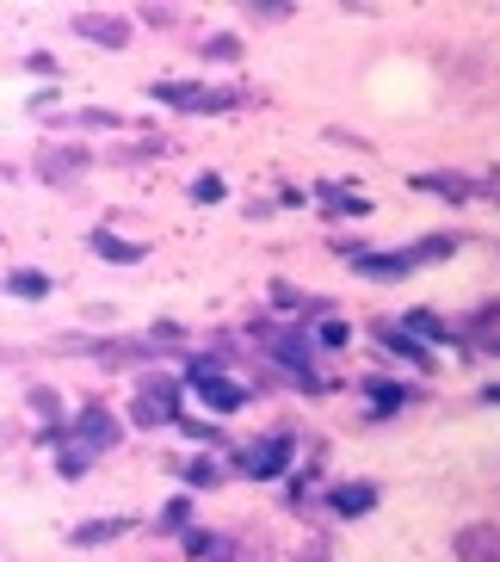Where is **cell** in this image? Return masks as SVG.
Segmentation results:
<instances>
[{
    "instance_id": "obj_35",
    "label": "cell",
    "mask_w": 500,
    "mask_h": 562,
    "mask_svg": "<svg viewBox=\"0 0 500 562\" xmlns=\"http://www.w3.org/2000/svg\"><path fill=\"white\" fill-rule=\"evenodd\" d=\"M25 75H32V81H56V75H63V63H56L50 50H32V56H25Z\"/></svg>"
},
{
    "instance_id": "obj_18",
    "label": "cell",
    "mask_w": 500,
    "mask_h": 562,
    "mask_svg": "<svg viewBox=\"0 0 500 562\" xmlns=\"http://www.w3.org/2000/svg\"><path fill=\"white\" fill-rule=\"evenodd\" d=\"M377 340H384L389 359L414 364V371H439V364H433V347H420V340H414L408 328H401V322H377Z\"/></svg>"
},
{
    "instance_id": "obj_17",
    "label": "cell",
    "mask_w": 500,
    "mask_h": 562,
    "mask_svg": "<svg viewBox=\"0 0 500 562\" xmlns=\"http://www.w3.org/2000/svg\"><path fill=\"white\" fill-rule=\"evenodd\" d=\"M50 131H124V124H136V117H124L117 105H75V112H56L44 117Z\"/></svg>"
},
{
    "instance_id": "obj_39",
    "label": "cell",
    "mask_w": 500,
    "mask_h": 562,
    "mask_svg": "<svg viewBox=\"0 0 500 562\" xmlns=\"http://www.w3.org/2000/svg\"><path fill=\"white\" fill-rule=\"evenodd\" d=\"M476 199H495L500 204V167L488 173V180H476Z\"/></svg>"
},
{
    "instance_id": "obj_36",
    "label": "cell",
    "mask_w": 500,
    "mask_h": 562,
    "mask_svg": "<svg viewBox=\"0 0 500 562\" xmlns=\"http://www.w3.org/2000/svg\"><path fill=\"white\" fill-rule=\"evenodd\" d=\"M130 19H143V25H155V32H167V25H173L180 13H173V7H136Z\"/></svg>"
},
{
    "instance_id": "obj_10",
    "label": "cell",
    "mask_w": 500,
    "mask_h": 562,
    "mask_svg": "<svg viewBox=\"0 0 500 562\" xmlns=\"http://www.w3.org/2000/svg\"><path fill=\"white\" fill-rule=\"evenodd\" d=\"M346 266H352V279H365V284H401L420 272L408 248H359Z\"/></svg>"
},
{
    "instance_id": "obj_33",
    "label": "cell",
    "mask_w": 500,
    "mask_h": 562,
    "mask_svg": "<svg viewBox=\"0 0 500 562\" xmlns=\"http://www.w3.org/2000/svg\"><path fill=\"white\" fill-rule=\"evenodd\" d=\"M173 427L192 439V446H223V420H198V414H180Z\"/></svg>"
},
{
    "instance_id": "obj_42",
    "label": "cell",
    "mask_w": 500,
    "mask_h": 562,
    "mask_svg": "<svg viewBox=\"0 0 500 562\" xmlns=\"http://www.w3.org/2000/svg\"><path fill=\"white\" fill-rule=\"evenodd\" d=\"M217 562H235V550H229V557H217Z\"/></svg>"
},
{
    "instance_id": "obj_8",
    "label": "cell",
    "mask_w": 500,
    "mask_h": 562,
    "mask_svg": "<svg viewBox=\"0 0 500 562\" xmlns=\"http://www.w3.org/2000/svg\"><path fill=\"white\" fill-rule=\"evenodd\" d=\"M68 32L81 37V44H100V50H124L136 37L130 13H100V7H81V13H68Z\"/></svg>"
},
{
    "instance_id": "obj_3",
    "label": "cell",
    "mask_w": 500,
    "mask_h": 562,
    "mask_svg": "<svg viewBox=\"0 0 500 562\" xmlns=\"http://www.w3.org/2000/svg\"><path fill=\"white\" fill-rule=\"evenodd\" d=\"M291 470H297V427H272L229 451V476L241 482H284Z\"/></svg>"
},
{
    "instance_id": "obj_26",
    "label": "cell",
    "mask_w": 500,
    "mask_h": 562,
    "mask_svg": "<svg viewBox=\"0 0 500 562\" xmlns=\"http://www.w3.org/2000/svg\"><path fill=\"white\" fill-rule=\"evenodd\" d=\"M457 248H464V235H451V229H433V235H420V241H408V254H414V266L457 260Z\"/></svg>"
},
{
    "instance_id": "obj_4",
    "label": "cell",
    "mask_w": 500,
    "mask_h": 562,
    "mask_svg": "<svg viewBox=\"0 0 500 562\" xmlns=\"http://www.w3.org/2000/svg\"><path fill=\"white\" fill-rule=\"evenodd\" d=\"M180 402H185L180 371H161V364H149V371L136 378V396H130V427H136V432L173 427V420H180Z\"/></svg>"
},
{
    "instance_id": "obj_19",
    "label": "cell",
    "mask_w": 500,
    "mask_h": 562,
    "mask_svg": "<svg viewBox=\"0 0 500 562\" xmlns=\"http://www.w3.org/2000/svg\"><path fill=\"white\" fill-rule=\"evenodd\" d=\"M87 248L100 254L105 266H143V260H149V241H124V235L105 229V223H100V229H87Z\"/></svg>"
},
{
    "instance_id": "obj_37",
    "label": "cell",
    "mask_w": 500,
    "mask_h": 562,
    "mask_svg": "<svg viewBox=\"0 0 500 562\" xmlns=\"http://www.w3.org/2000/svg\"><path fill=\"white\" fill-rule=\"evenodd\" d=\"M321 136H328V143H340V149H371L365 136H359V131H346V124H328Z\"/></svg>"
},
{
    "instance_id": "obj_13",
    "label": "cell",
    "mask_w": 500,
    "mask_h": 562,
    "mask_svg": "<svg viewBox=\"0 0 500 562\" xmlns=\"http://www.w3.org/2000/svg\"><path fill=\"white\" fill-rule=\"evenodd\" d=\"M408 186H414V192H433V199H445V204L476 199V173H464V167H420V173H408Z\"/></svg>"
},
{
    "instance_id": "obj_15",
    "label": "cell",
    "mask_w": 500,
    "mask_h": 562,
    "mask_svg": "<svg viewBox=\"0 0 500 562\" xmlns=\"http://www.w3.org/2000/svg\"><path fill=\"white\" fill-rule=\"evenodd\" d=\"M401 328L414 334L420 347H464V334H457V322H445L439 310H427V303H414V310H401L396 315Z\"/></svg>"
},
{
    "instance_id": "obj_23",
    "label": "cell",
    "mask_w": 500,
    "mask_h": 562,
    "mask_svg": "<svg viewBox=\"0 0 500 562\" xmlns=\"http://www.w3.org/2000/svg\"><path fill=\"white\" fill-rule=\"evenodd\" d=\"M180 550H185V562H217V557H229V550H235V538L204 531V526H185L180 531Z\"/></svg>"
},
{
    "instance_id": "obj_40",
    "label": "cell",
    "mask_w": 500,
    "mask_h": 562,
    "mask_svg": "<svg viewBox=\"0 0 500 562\" xmlns=\"http://www.w3.org/2000/svg\"><path fill=\"white\" fill-rule=\"evenodd\" d=\"M476 402H482V408H500V383H482V390H476Z\"/></svg>"
},
{
    "instance_id": "obj_16",
    "label": "cell",
    "mask_w": 500,
    "mask_h": 562,
    "mask_svg": "<svg viewBox=\"0 0 500 562\" xmlns=\"http://www.w3.org/2000/svg\"><path fill=\"white\" fill-rule=\"evenodd\" d=\"M136 519L130 513H105V519H81V526H68V550H100V544H117V538H130Z\"/></svg>"
},
{
    "instance_id": "obj_20",
    "label": "cell",
    "mask_w": 500,
    "mask_h": 562,
    "mask_svg": "<svg viewBox=\"0 0 500 562\" xmlns=\"http://www.w3.org/2000/svg\"><path fill=\"white\" fill-rule=\"evenodd\" d=\"M0 291H7V297H19V303H44L56 291V279L44 272V266H13V272L0 279Z\"/></svg>"
},
{
    "instance_id": "obj_5",
    "label": "cell",
    "mask_w": 500,
    "mask_h": 562,
    "mask_svg": "<svg viewBox=\"0 0 500 562\" xmlns=\"http://www.w3.org/2000/svg\"><path fill=\"white\" fill-rule=\"evenodd\" d=\"M149 100H155V105H173V112H192V117H223V112H241V105H248V87H211V81H149Z\"/></svg>"
},
{
    "instance_id": "obj_34",
    "label": "cell",
    "mask_w": 500,
    "mask_h": 562,
    "mask_svg": "<svg viewBox=\"0 0 500 562\" xmlns=\"http://www.w3.org/2000/svg\"><path fill=\"white\" fill-rule=\"evenodd\" d=\"M241 19H272V25H279V19H297V7H291V0H248Z\"/></svg>"
},
{
    "instance_id": "obj_6",
    "label": "cell",
    "mask_w": 500,
    "mask_h": 562,
    "mask_svg": "<svg viewBox=\"0 0 500 562\" xmlns=\"http://www.w3.org/2000/svg\"><path fill=\"white\" fill-rule=\"evenodd\" d=\"M68 432H75V439H81L87 451H100V458H105V451L124 446L130 420H124V414H112L100 396H93V402H81V414H75V420H68Z\"/></svg>"
},
{
    "instance_id": "obj_11",
    "label": "cell",
    "mask_w": 500,
    "mask_h": 562,
    "mask_svg": "<svg viewBox=\"0 0 500 562\" xmlns=\"http://www.w3.org/2000/svg\"><path fill=\"white\" fill-rule=\"evenodd\" d=\"M87 167H100V149H87V143H50V149L37 155V180L44 186H75Z\"/></svg>"
},
{
    "instance_id": "obj_29",
    "label": "cell",
    "mask_w": 500,
    "mask_h": 562,
    "mask_svg": "<svg viewBox=\"0 0 500 562\" xmlns=\"http://www.w3.org/2000/svg\"><path fill=\"white\" fill-rule=\"evenodd\" d=\"M25 408H32L44 427H63V390H56V383H32V390H25Z\"/></svg>"
},
{
    "instance_id": "obj_21",
    "label": "cell",
    "mask_w": 500,
    "mask_h": 562,
    "mask_svg": "<svg viewBox=\"0 0 500 562\" xmlns=\"http://www.w3.org/2000/svg\"><path fill=\"white\" fill-rule=\"evenodd\" d=\"M56 476L63 482H87V470H93V463H100V451H87L81 439H75V432H63V439H56Z\"/></svg>"
},
{
    "instance_id": "obj_30",
    "label": "cell",
    "mask_w": 500,
    "mask_h": 562,
    "mask_svg": "<svg viewBox=\"0 0 500 562\" xmlns=\"http://www.w3.org/2000/svg\"><path fill=\"white\" fill-rule=\"evenodd\" d=\"M198 56H204V63H217V68H229V63H241L248 50H241V37H235V32H211L198 44Z\"/></svg>"
},
{
    "instance_id": "obj_41",
    "label": "cell",
    "mask_w": 500,
    "mask_h": 562,
    "mask_svg": "<svg viewBox=\"0 0 500 562\" xmlns=\"http://www.w3.org/2000/svg\"><path fill=\"white\" fill-rule=\"evenodd\" d=\"M482 347H488V352H495V359H500V334H495V340H482Z\"/></svg>"
},
{
    "instance_id": "obj_22",
    "label": "cell",
    "mask_w": 500,
    "mask_h": 562,
    "mask_svg": "<svg viewBox=\"0 0 500 562\" xmlns=\"http://www.w3.org/2000/svg\"><path fill=\"white\" fill-rule=\"evenodd\" d=\"M316 482H321V451L284 476V507H291V513H309V501H316Z\"/></svg>"
},
{
    "instance_id": "obj_14",
    "label": "cell",
    "mask_w": 500,
    "mask_h": 562,
    "mask_svg": "<svg viewBox=\"0 0 500 562\" xmlns=\"http://www.w3.org/2000/svg\"><path fill=\"white\" fill-rule=\"evenodd\" d=\"M451 557L457 562H500V526L495 519H469L451 531Z\"/></svg>"
},
{
    "instance_id": "obj_24",
    "label": "cell",
    "mask_w": 500,
    "mask_h": 562,
    "mask_svg": "<svg viewBox=\"0 0 500 562\" xmlns=\"http://www.w3.org/2000/svg\"><path fill=\"white\" fill-rule=\"evenodd\" d=\"M192 519H198V501H192V488H180V495H173L161 513H155V538H180Z\"/></svg>"
},
{
    "instance_id": "obj_2",
    "label": "cell",
    "mask_w": 500,
    "mask_h": 562,
    "mask_svg": "<svg viewBox=\"0 0 500 562\" xmlns=\"http://www.w3.org/2000/svg\"><path fill=\"white\" fill-rule=\"evenodd\" d=\"M180 383L204 402V414H217V420H223V414H241L253 402V390L223 371L217 352H185V359H180Z\"/></svg>"
},
{
    "instance_id": "obj_32",
    "label": "cell",
    "mask_w": 500,
    "mask_h": 562,
    "mask_svg": "<svg viewBox=\"0 0 500 562\" xmlns=\"http://www.w3.org/2000/svg\"><path fill=\"white\" fill-rule=\"evenodd\" d=\"M185 199H192V204H223V199H229V180H223V173H192Z\"/></svg>"
},
{
    "instance_id": "obj_27",
    "label": "cell",
    "mask_w": 500,
    "mask_h": 562,
    "mask_svg": "<svg viewBox=\"0 0 500 562\" xmlns=\"http://www.w3.org/2000/svg\"><path fill=\"white\" fill-rule=\"evenodd\" d=\"M457 334H464V340H495V334H500V297L476 303V310L457 322Z\"/></svg>"
},
{
    "instance_id": "obj_7",
    "label": "cell",
    "mask_w": 500,
    "mask_h": 562,
    "mask_svg": "<svg viewBox=\"0 0 500 562\" xmlns=\"http://www.w3.org/2000/svg\"><path fill=\"white\" fill-rule=\"evenodd\" d=\"M352 390H359V402L371 408V420H396L401 408H414V402H420V390H414V383L389 378V371H365V378L352 383Z\"/></svg>"
},
{
    "instance_id": "obj_31",
    "label": "cell",
    "mask_w": 500,
    "mask_h": 562,
    "mask_svg": "<svg viewBox=\"0 0 500 562\" xmlns=\"http://www.w3.org/2000/svg\"><path fill=\"white\" fill-rule=\"evenodd\" d=\"M316 347L321 352H346L352 347V322H346V315H321V322H316Z\"/></svg>"
},
{
    "instance_id": "obj_38",
    "label": "cell",
    "mask_w": 500,
    "mask_h": 562,
    "mask_svg": "<svg viewBox=\"0 0 500 562\" xmlns=\"http://www.w3.org/2000/svg\"><path fill=\"white\" fill-rule=\"evenodd\" d=\"M279 204H284V211H303V204H309V192H303V186H291V180H284V186H279Z\"/></svg>"
},
{
    "instance_id": "obj_12",
    "label": "cell",
    "mask_w": 500,
    "mask_h": 562,
    "mask_svg": "<svg viewBox=\"0 0 500 562\" xmlns=\"http://www.w3.org/2000/svg\"><path fill=\"white\" fill-rule=\"evenodd\" d=\"M309 199L328 211V223H359V216H371V199L352 180H316L309 186Z\"/></svg>"
},
{
    "instance_id": "obj_9",
    "label": "cell",
    "mask_w": 500,
    "mask_h": 562,
    "mask_svg": "<svg viewBox=\"0 0 500 562\" xmlns=\"http://www.w3.org/2000/svg\"><path fill=\"white\" fill-rule=\"evenodd\" d=\"M377 501H384V488H377L371 476H346V482H333L328 495H321V507H328L340 526H359V519L377 513Z\"/></svg>"
},
{
    "instance_id": "obj_1",
    "label": "cell",
    "mask_w": 500,
    "mask_h": 562,
    "mask_svg": "<svg viewBox=\"0 0 500 562\" xmlns=\"http://www.w3.org/2000/svg\"><path fill=\"white\" fill-rule=\"evenodd\" d=\"M248 340H260L284 383H297L303 396H328V378H321V347H316V328L309 315H291V322H272V315H253L248 322Z\"/></svg>"
},
{
    "instance_id": "obj_25",
    "label": "cell",
    "mask_w": 500,
    "mask_h": 562,
    "mask_svg": "<svg viewBox=\"0 0 500 562\" xmlns=\"http://www.w3.org/2000/svg\"><path fill=\"white\" fill-rule=\"evenodd\" d=\"M173 470H180V482H185V488H223V482H229V463H217L211 451H198V458L173 463Z\"/></svg>"
},
{
    "instance_id": "obj_28",
    "label": "cell",
    "mask_w": 500,
    "mask_h": 562,
    "mask_svg": "<svg viewBox=\"0 0 500 562\" xmlns=\"http://www.w3.org/2000/svg\"><path fill=\"white\" fill-rule=\"evenodd\" d=\"M173 143L167 136H143V143H124V149H105V167H136V161H155V155H167Z\"/></svg>"
}]
</instances>
